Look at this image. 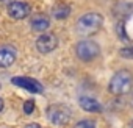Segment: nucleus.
Wrapping results in <instances>:
<instances>
[{
	"mask_svg": "<svg viewBox=\"0 0 133 128\" xmlns=\"http://www.w3.org/2000/svg\"><path fill=\"white\" fill-rule=\"evenodd\" d=\"M0 86H2V84H0Z\"/></svg>",
	"mask_w": 133,
	"mask_h": 128,
	"instance_id": "412c9836",
	"label": "nucleus"
},
{
	"mask_svg": "<svg viewBox=\"0 0 133 128\" xmlns=\"http://www.w3.org/2000/svg\"><path fill=\"white\" fill-rule=\"evenodd\" d=\"M80 106L88 112H102V105L92 97H80Z\"/></svg>",
	"mask_w": 133,
	"mask_h": 128,
	"instance_id": "1a4fd4ad",
	"label": "nucleus"
},
{
	"mask_svg": "<svg viewBox=\"0 0 133 128\" xmlns=\"http://www.w3.org/2000/svg\"><path fill=\"white\" fill-rule=\"evenodd\" d=\"M25 128H41V126H39L38 123H30V125H27Z\"/></svg>",
	"mask_w": 133,
	"mask_h": 128,
	"instance_id": "dca6fc26",
	"label": "nucleus"
},
{
	"mask_svg": "<svg viewBox=\"0 0 133 128\" xmlns=\"http://www.w3.org/2000/svg\"><path fill=\"white\" fill-rule=\"evenodd\" d=\"M52 14H53V17H56V19L61 20V19H66V17L71 14V8L68 5H64V3H59V5H56L53 8Z\"/></svg>",
	"mask_w": 133,
	"mask_h": 128,
	"instance_id": "9b49d317",
	"label": "nucleus"
},
{
	"mask_svg": "<svg viewBox=\"0 0 133 128\" xmlns=\"http://www.w3.org/2000/svg\"><path fill=\"white\" fill-rule=\"evenodd\" d=\"M33 109H35V103H33V100H27V102L24 103V111H25V114H31Z\"/></svg>",
	"mask_w": 133,
	"mask_h": 128,
	"instance_id": "4468645a",
	"label": "nucleus"
},
{
	"mask_svg": "<svg viewBox=\"0 0 133 128\" xmlns=\"http://www.w3.org/2000/svg\"><path fill=\"white\" fill-rule=\"evenodd\" d=\"M56 45H58V39H56L55 34L47 33V34H41L36 39V48L41 53H50L56 48Z\"/></svg>",
	"mask_w": 133,
	"mask_h": 128,
	"instance_id": "0eeeda50",
	"label": "nucleus"
},
{
	"mask_svg": "<svg viewBox=\"0 0 133 128\" xmlns=\"http://www.w3.org/2000/svg\"><path fill=\"white\" fill-rule=\"evenodd\" d=\"M117 31H119V34H121V39H122V41H127V39H128L127 33L124 31V22H119V24H117Z\"/></svg>",
	"mask_w": 133,
	"mask_h": 128,
	"instance_id": "2eb2a0df",
	"label": "nucleus"
},
{
	"mask_svg": "<svg viewBox=\"0 0 133 128\" xmlns=\"http://www.w3.org/2000/svg\"><path fill=\"white\" fill-rule=\"evenodd\" d=\"M8 14L16 20H22L30 14V5L24 3V2H16V0H13V2L8 3Z\"/></svg>",
	"mask_w": 133,
	"mask_h": 128,
	"instance_id": "423d86ee",
	"label": "nucleus"
},
{
	"mask_svg": "<svg viewBox=\"0 0 133 128\" xmlns=\"http://www.w3.org/2000/svg\"><path fill=\"white\" fill-rule=\"evenodd\" d=\"M103 24V17L99 13H88L82 16L77 22V33L82 36H92L96 34Z\"/></svg>",
	"mask_w": 133,
	"mask_h": 128,
	"instance_id": "f03ea898",
	"label": "nucleus"
},
{
	"mask_svg": "<svg viewBox=\"0 0 133 128\" xmlns=\"http://www.w3.org/2000/svg\"><path fill=\"white\" fill-rule=\"evenodd\" d=\"M31 28L35 30V31H38V33H41V31H45L49 27H50V19L47 17V16H44V14H36L33 19H31Z\"/></svg>",
	"mask_w": 133,
	"mask_h": 128,
	"instance_id": "9d476101",
	"label": "nucleus"
},
{
	"mask_svg": "<svg viewBox=\"0 0 133 128\" xmlns=\"http://www.w3.org/2000/svg\"><path fill=\"white\" fill-rule=\"evenodd\" d=\"M75 53H77V56H78L82 61L88 62V61H92L94 58L99 56L100 47H99L97 42H94V41H91V39H85V41H80V42L75 45Z\"/></svg>",
	"mask_w": 133,
	"mask_h": 128,
	"instance_id": "7ed1b4c3",
	"label": "nucleus"
},
{
	"mask_svg": "<svg viewBox=\"0 0 133 128\" xmlns=\"http://www.w3.org/2000/svg\"><path fill=\"white\" fill-rule=\"evenodd\" d=\"M2 111H3V100L0 98V112H2Z\"/></svg>",
	"mask_w": 133,
	"mask_h": 128,
	"instance_id": "f3484780",
	"label": "nucleus"
},
{
	"mask_svg": "<svg viewBox=\"0 0 133 128\" xmlns=\"http://www.w3.org/2000/svg\"><path fill=\"white\" fill-rule=\"evenodd\" d=\"M16 61V50L10 45L0 47V67H10Z\"/></svg>",
	"mask_w": 133,
	"mask_h": 128,
	"instance_id": "6e6552de",
	"label": "nucleus"
},
{
	"mask_svg": "<svg viewBox=\"0 0 133 128\" xmlns=\"http://www.w3.org/2000/svg\"><path fill=\"white\" fill-rule=\"evenodd\" d=\"M131 103H133V98H131Z\"/></svg>",
	"mask_w": 133,
	"mask_h": 128,
	"instance_id": "aec40b11",
	"label": "nucleus"
},
{
	"mask_svg": "<svg viewBox=\"0 0 133 128\" xmlns=\"http://www.w3.org/2000/svg\"><path fill=\"white\" fill-rule=\"evenodd\" d=\"M130 125H131V128H133V120H131V123H130Z\"/></svg>",
	"mask_w": 133,
	"mask_h": 128,
	"instance_id": "6ab92c4d",
	"label": "nucleus"
},
{
	"mask_svg": "<svg viewBox=\"0 0 133 128\" xmlns=\"http://www.w3.org/2000/svg\"><path fill=\"white\" fill-rule=\"evenodd\" d=\"M119 55H121L122 58H127V59H133V47H124V48H121Z\"/></svg>",
	"mask_w": 133,
	"mask_h": 128,
	"instance_id": "f8f14e48",
	"label": "nucleus"
},
{
	"mask_svg": "<svg viewBox=\"0 0 133 128\" xmlns=\"http://www.w3.org/2000/svg\"><path fill=\"white\" fill-rule=\"evenodd\" d=\"M133 88V75L130 70H119L116 72L108 84V91L113 95H127Z\"/></svg>",
	"mask_w": 133,
	"mask_h": 128,
	"instance_id": "f257e3e1",
	"label": "nucleus"
},
{
	"mask_svg": "<svg viewBox=\"0 0 133 128\" xmlns=\"http://www.w3.org/2000/svg\"><path fill=\"white\" fill-rule=\"evenodd\" d=\"M13 84L22 88V89H27L33 94H41L44 89H42V84L38 81V80H33V78H28V77H14L11 80Z\"/></svg>",
	"mask_w": 133,
	"mask_h": 128,
	"instance_id": "39448f33",
	"label": "nucleus"
},
{
	"mask_svg": "<svg viewBox=\"0 0 133 128\" xmlns=\"http://www.w3.org/2000/svg\"><path fill=\"white\" fill-rule=\"evenodd\" d=\"M47 119L55 125H64L71 120V111L64 105H52L47 108Z\"/></svg>",
	"mask_w": 133,
	"mask_h": 128,
	"instance_id": "20e7f679",
	"label": "nucleus"
},
{
	"mask_svg": "<svg viewBox=\"0 0 133 128\" xmlns=\"http://www.w3.org/2000/svg\"><path fill=\"white\" fill-rule=\"evenodd\" d=\"M74 128H96V122H92V120H80L78 123H75Z\"/></svg>",
	"mask_w": 133,
	"mask_h": 128,
	"instance_id": "ddd939ff",
	"label": "nucleus"
},
{
	"mask_svg": "<svg viewBox=\"0 0 133 128\" xmlns=\"http://www.w3.org/2000/svg\"><path fill=\"white\" fill-rule=\"evenodd\" d=\"M10 2H13V0H0V3H10Z\"/></svg>",
	"mask_w": 133,
	"mask_h": 128,
	"instance_id": "a211bd4d",
	"label": "nucleus"
}]
</instances>
